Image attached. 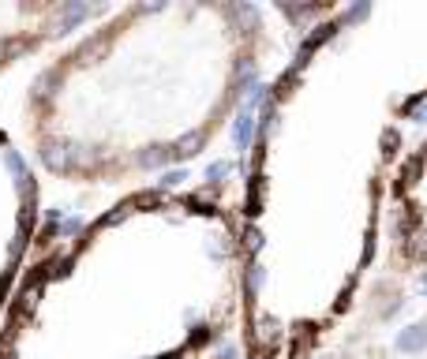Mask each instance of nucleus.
Listing matches in <instances>:
<instances>
[{
	"instance_id": "f257e3e1",
	"label": "nucleus",
	"mask_w": 427,
	"mask_h": 359,
	"mask_svg": "<svg viewBox=\"0 0 427 359\" xmlns=\"http://www.w3.org/2000/svg\"><path fill=\"white\" fill-rule=\"evenodd\" d=\"M251 139H255V113L240 109L236 120H233V142H236V150H248Z\"/></svg>"
},
{
	"instance_id": "f03ea898",
	"label": "nucleus",
	"mask_w": 427,
	"mask_h": 359,
	"mask_svg": "<svg viewBox=\"0 0 427 359\" xmlns=\"http://www.w3.org/2000/svg\"><path fill=\"white\" fill-rule=\"evenodd\" d=\"M397 352H423L427 348V322H416V326H409L397 334Z\"/></svg>"
},
{
	"instance_id": "7ed1b4c3",
	"label": "nucleus",
	"mask_w": 427,
	"mask_h": 359,
	"mask_svg": "<svg viewBox=\"0 0 427 359\" xmlns=\"http://www.w3.org/2000/svg\"><path fill=\"white\" fill-rule=\"evenodd\" d=\"M87 16H90V8H87V4H64V8H60V34H64V30H72L75 23H83Z\"/></svg>"
},
{
	"instance_id": "20e7f679",
	"label": "nucleus",
	"mask_w": 427,
	"mask_h": 359,
	"mask_svg": "<svg viewBox=\"0 0 427 359\" xmlns=\"http://www.w3.org/2000/svg\"><path fill=\"white\" fill-rule=\"evenodd\" d=\"M199 150H203V135L195 131V135H184L177 146H172V157H195Z\"/></svg>"
},
{
	"instance_id": "39448f33",
	"label": "nucleus",
	"mask_w": 427,
	"mask_h": 359,
	"mask_svg": "<svg viewBox=\"0 0 427 359\" xmlns=\"http://www.w3.org/2000/svg\"><path fill=\"white\" fill-rule=\"evenodd\" d=\"M333 34H338V26H333V23H323V26H318L315 34H308V42H304L300 49H304V52H315V49L323 45V42H330Z\"/></svg>"
},
{
	"instance_id": "423d86ee",
	"label": "nucleus",
	"mask_w": 427,
	"mask_h": 359,
	"mask_svg": "<svg viewBox=\"0 0 427 359\" xmlns=\"http://www.w3.org/2000/svg\"><path fill=\"white\" fill-rule=\"evenodd\" d=\"M420 169H423V157H409V165H405V172H401V183H397V191L412 188V183H416V176H420Z\"/></svg>"
},
{
	"instance_id": "0eeeda50",
	"label": "nucleus",
	"mask_w": 427,
	"mask_h": 359,
	"mask_svg": "<svg viewBox=\"0 0 427 359\" xmlns=\"http://www.w3.org/2000/svg\"><path fill=\"white\" fill-rule=\"evenodd\" d=\"M367 11H371V4H367V0H360V4H353V8L341 16V23H345V26H353V23H360V19H364Z\"/></svg>"
},
{
	"instance_id": "6e6552de",
	"label": "nucleus",
	"mask_w": 427,
	"mask_h": 359,
	"mask_svg": "<svg viewBox=\"0 0 427 359\" xmlns=\"http://www.w3.org/2000/svg\"><path fill=\"white\" fill-rule=\"evenodd\" d=\"M229 172H233V161H214V165L206 169V180H210V183H221Z\"/></svg>"
},
{
	"instance_id": "1a4fd4ad",
	"label": "nucleus",
	"mask_w": 427,
	"mask_h": 359,
	"mask_svg": "<svg viewBox=\"0 0 427 359\" xmlns=\"http://www.w3.org/2000/svg\"><path fill=\"white\" fill-rule=\"evenodd\" d=\"M397 142H401V135H397L394 127H386V131H382V154L394 157V154H397Z\"/></svg>"
},
{
	"instance_id": "9d476101",
	"label": "nucleus",
	"mask_w": 427,
	"mask_h": 359,
	"mask_svg": "<svg viewBox=\"0 0 427 359\" xmlns=\"http://www.w3.org/2000/svg\"><path fill=\"white\" fill-rule=\"evenodd\" d=\"M184 180H188V172H184V169H169L165 176H162V191L165 188H177V183H184Z\"/></svg>"
},
{
	"instance_id": "9b49d317",
	"label": "nucleus",
	"mask_w": 427,
	"mask_h": 359,
	"mask_svg": "<svg viewBox=\"0 0 427 359\" xmlns=\"http://www.w3.org/2000/svg\"><path fill=\"white\" fill-rule=\"evenodd\" d=\"M262 266H251V270H248V292H259L262 288Z\"/></svg>"
},
{
	"instance_id": "f8f14e48",
	"label": "nucleus",
	"mask_w": 427,
	"mask_h": 359,
	"mask_svg": "<svg viewBox=\"0 0 427 359\" xmlns=\"http://www.w3.org/2000/svg\"><path fill=\"white\" fill-rule=\"evenodd\" d=\"M8 169H11V172H19L23 180H30V176H26V165H23V157H19L16 150H8Z\"/></svg>"
},
{
	"instance_id": "ddd939ff",
	"label": "nucleus",
	"mask_w": 427,
	"mask_h": 359,
	"mask_svg": "<svg viewBox=\"0 0 427 359\" xmlns=\"http://www.w3.org/2000/svg\"><path fill=\"white\" fill-rule=\"evenodd\" d=\"M79 229H83V221H79V217H68V221L60 224V232H64V236H72V232H79Z\"/></svg>"
},
{
	"instance_id": "4468645a",
	"label": "nucleus",
	"mask_w": 427,
	"mask_h": 359,
	"mask_svg": "<svg viewBox=\"0 0 427 359\" xmlns=\"http://www.w3.org/2000/svg\"><path fill=\"white\" fill-rule=\"evenodd\" d=\"M248 247H251V251H259V247H262V232H259V229H255V232H248Z\"/></svg>"
},
{
	"instance_id": "2eb2a0df",
	"label": "nucleus",
	"mask_w": 427,
	"mask_h": 359,
	"mask_svg": "<svg viewBox=\"0 0 427 359\" xmlns=\"http://www.w3.org/2000/svg\"><path fill=\"white\" fill-rule=\"evenodd\" d=\"M412 120H416V124H427V105H416V109H412Z\"/></svg>"
},
{
	"instance_id": "dca6fc26",
	"label": "nucleus",
	"mask_w": 427,
	"mask_h": 359,
	"mask_svg": "<svg viewBox=\"0 0 427 359\" xmlns=\"http://www.w3.org/2000/svg\"><path fill=\"white\" fill-rule=\"evenodd\" d=\"M218 359H240V352L236 348H221V355Z\"/></svg>"
},
{
	"instance_id": "f3484780",
	"label": "nucleus",
	"mask_w": 427,
	"mask_h": 359,
	"mask_svg": "<svg viewBox=\"0 0 427 359\" xmlns=\"http://www.w3.org/2000/svg\"><path fill=\"white\" fill-rule=\"evenodd\" d=\"M420 292H423V296H427V273L420 277Z\"/></svg>"
},
{
	"instance_id": "a211bd4d",
	"label": "nucleus",
	"mask_w": 427,
	"mask_h": 359,
	"mask_svg": "<svg viewBox=\"0 0 427 359\" xmlns=\"http://www.w3.org/2000/svg\"><path fill=\"white\" fill-rule=\"evenodd\" d=\"M165 359H180V355H165Z\"/></svg>"
}]
</instances>
